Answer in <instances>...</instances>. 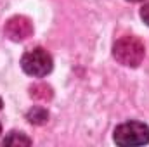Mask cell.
Instances as JSON below:
<instances>
[{
  "mask_svg": "<svg viewBox=\"0 0 149 147\" xmlns=\"http://www.w3.org/2000/svg\"><path fill=\"white\" fill-rule=\"evenodd\" d=\"M2 106H3V102H2V99H0V109H2Z\"/></svg>",
  "mask_w": 149,
  "mask_h": 147,
  "instance_id": "9",
  "label": "cell"
},
{
  "mask_svg": "<svg viewBox=\"0 0 149 147\" xmlns=\"http://www.w3.org/2000/svg\"><path fill=\"white\" fill-rule=\"evenodd\" d=\"M30 95L37 101H50L54 92L47 83H35L30 87Z\"/></svg>",
  "mask_w": 149,
  "mask_h": 147,
  "instance_id": "5",
  "label": "cell"
},
{
  "mask_svg": "<svg viewBox=\"0 0 149 147\" xmlns=\"http://www.w3.org/2000/svg\"><path fill=\"white\" fill-rule=\"evenodd\" d=\"M26 118H28V121L31 123V125H43V123H47L49 121V112L45 107H31V109L28 111V114H26Z\"/></svg>",
  "mask_w": 149,
  "mask_h": 147,
  "instance_id": "6",
  "label": "cell"
},
{
  "mask_svg": "<svg viewBox=\"0 0 149 147\" xmlns=\"http://www.w3.org/2000/svg\"><path fill=\"white\" fill-rule=\"evenodd\" d=\"M113 55L120 64L137 68L146 55V49L137 37H121L113 45Z\"/></svg>",
  "mask_w": 149,
  "mask_h": 147,
  "instance_id": "1",
  "label": "cell"
},
{
  "mask_svg": "<svg viewBox=\"0 0 149 147\" xmlns=\"http://www.w3.org/2000/svg\"><path fill=\"white\" fill-rule=\"evenodd\" d=\"M2 144H3V146H30V144H31V139L26 137V135L21 133V132H10V133L3 139Z\"/></svg>",
  "mask_w": 149,
  "mask_h": 147,
  "instance_id": "7",
  "label": "cell"
},
{
  "mask_svg": "<svg viewBox=\"0 0 149 147\" xmlns=\"http://www.w3.org/2000/svg\"><path fill=\"white\" fill-rule=\"evenodd\" d=\"M128 2H142V0H128Z\"/></svg>",
  "mask_w": 149,
  "mask_h": 147,
  "instance_id": "10",
  "label": "cell"
},
{
  "mask_svg": "<svg viewBox=\"0 0 149 147\" xmlns=\"http://www.w3.org/2000/svg\"><path fill=\"white\" fill-rule=\"evenodd\" d=\"M52 57L50 54L42 49H31L28 52H24V55L21 57V68L23 71L30 76H35V78H42V76H47V74L52 71Z\"/></svg>",
  "mask_w": 149,
  "mask_h": 147,
  "instance_id": "3",
  "label": "cell"
},
{
  "mask_svg": "<svg viewBox=\"0 0 149 147\" xmlns=\"http://www.w3.org/2000/svg\"><path fill=\"white\" fill-rule=\"evenodd\" d=\"M141 17H142V21L149 26V3L142 5V9H141Z\"/></svg>",
  "mask_w": 149,
  "mask_h": 147,
  "instance_id": "8",
  "label": "cell"
},
{
  "mask_svg": "<svg viewBox=\"0 0 149 147\" xmlns=\"http://www.w3.org/2000/svg\"><path fill=\"white\" fill-rule=\"evenodd\" d=\"M114 142L118 146L132 147L149 142V126L141 121H127L114 128Z\"/></svg>",
  "mask_w": 149,
  "mask_h": 147,
  "instance_id": "2",
  "label": "cell"
},
{
  "mask_svg": "<svg viewBox=\"0 0 149 147\" xmlns=\"http://www.w3.org/2000/svg\"><path fill=\"white\" fill-rule=\"evenodd\" d=\"M0 132H2V126H0Z\"/></svg>",
  "mask_w": 149,
  "mask_h": 147,
  "instance_id": "11",
  "label": "cell"
},
{
  "mask_svg": "<svg viewBox=\"0 0 149 147\" xmlns=\"http://www.w3.org/2000/svg\"><path fill=\"white\" fill-rule=\"evenodd\" d=\"M3 31L12 42H23L33 35V23L26 16H12L5 23Z\"/></svg>",
  "mask_w": 149,
  "mask_h": 147,
  "instance_id": "4",
  "label": "cell"
}]
</instances>
